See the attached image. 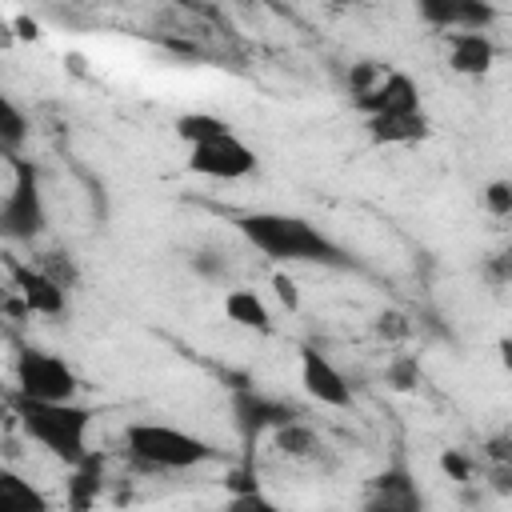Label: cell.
<instances>
[{
  "label": "cell",
  "mask_w": 512,
  "mask_h": 512,
  "mask_svg": "<svg viewBox=\"0 0 512 512\" xmlns=\"http://www.w3.org/2000/svg\"><path fill=\"white\" fill-rule=\"evenodd\" d=\"M236 232L272 264H324V268H348L352 256L320 232L312 220L292 212H244L236 220Z\"/></svg>",
  "instance_id": "1"
},
{
  "label": "cell",
  "mask_w": 512,
  "mask_h": 512,
  "mask_svg": "<svg viewBox=\"0 0 512 512\" xmlns=\"http://www.w3.org/2000/svg\"><path fill=\"white\" fill-rule=\"evenodd\" d=\"M16 420L32 444H40L52 460H60L68 468H76L92 456V448H88L92 412L76 400H36V396L16 392Z\"/></svg>",
  "instance_id": "2"
},
{
  "label": "cell",
  "mask_w": 512,
  "mask_h": 512,
  "mask_svg": "<svg viewBox=\"0 0 512 512\" xmlns=\"http://www.w3.org/2000/svg\"><path fill=\"white\" fill-rule=\"evenodd\" d=\"M124 448L136 464L144 468H160V472H188L200 468L204 460H212V444L176 428V424H160V420H136L124 428Z\"/></svg>",
  "instance_id": "3"
},
{
  "label": "cell",
  "mask_w": 512,
  "mask_h": 512,
  "mask_svg": "<svg viewBox=\"0 0 512 512\" xmlns=\"http://www.w3.org/2000/svg\"><path fill=\"white\" fill-rule=\"evenodd\" d=\"M12 168H16V180L12 188L4 192V204H0V228L8 240H32L44 232L48 224V212H44V192H40V172L32 160H20V156H8Z\"/></svg>",
  "instance_id": "4"
},
{
  "label": "cell",
  "mask_w": 512,
  "mask_h": 512,
  "mask_svg": "<svg viewBox=\"0 0 512 512\" xmlns=\"http://www.w3.org/2000/svg\"><path fill=\"white\" fill-rule=\"evenodd\" d=\"M256 152L228 128L212 140L188 144V172L204 176V180H244L256 172Z\"/></svg>",
  "instance_id": "5"
},
{
  "label": "cell",
  "mask_w": 512,
  "mask_h": 512,
  "mask_svg": "<svg viewBox=\"0 0 512 512\" xmlns=\"http://www.w3.org/2000/svg\"><path fill=\"white\" fill-rule=\"evenodd\" d=\"M76 372L68 360L44 352V348H24L16 360V392L36 396V400H76Z\"/></svg>",
  "instance_id": "6"
},
{
  "label": "cell",
  "mask_w": 512,
  "mask_h": 512,
  "mask_svg": "<svg viewBox=\"0 0 512 512\" xmlns=\"http://www.w3.org/2000/svg\"><path fill=\"white\" fill-rule=\"evenodd\" d=\"M300 384H304V392H308L316 404H324V408H348V404H352V384H348L344 372H340L320 348H312V344L300 348Z\"/></svg>",
  "instance_id": "7"
},
{
  "label": "cell",
  "mask_w": 512,
  "mask_h": 512,
  "mask_svg": "<svg viewBox=\"0 0 512 512\" xmlns=\"http://www.w3.org/2000/svg\"><path fill=\"white\" fill-rule=\"evenodd\" d=\"M420 20L440 28L444 36L448 32H468V28H488L496 20V8L492 0H412Z\"/></svg>",
  "instance_id": "8"
},
{
  "label": "cell",
  "mask_w": 512,
  "mask_h": 512,
  "mask_svg": "<svg viewBox=\"0 0 512 512\" xmlns=\"http://www.w3.org/2000/svg\"><path fill=\"white\" fill-rule=\"evenodd\" d=\"M360 112L364 116H392V112H416L420 108V88L404 72H384V80L368 92H360Z\"/></svg>",
  "instance_id": "9"
},
{
  "label": "cell",
  "mask_w": 512,
  "mask_h": 512,
  "mask_svg": "<svg viewBox=\"0 0 512 512\" xmlns=\"http://www.w3.org/2000/svg\"><path fill=\"white\" fill-rule=\"evenodd\" d=\"M496 64V44L488 32L468 28V32H448V68L460 76H484Z\"/></svg>",
  "instance_id": "10"
},
{
  "label": "cell",
  "mask_w": 512,
  "mask_h": 512,
  "mask_svg": "<svg viewBox=\"0 0 512 512\" xmlns=\"http://www.w3.org/2000/svg\"><path fill=\"white\" fill-rule=\"evenodd\" d=\"M16 288H20L24 304H28V312H36V316H64V308H68L64 280H56V276H48L40 268H20L16 272Z\"/></svg>",
  "instance_id": "11"
},
{
  "label": "cell",
  "mask_w": 512,
  "mask_h": 512,
  "mask_svg": "<svg viewBox=\"0 0 512 512\" xmlns=\"http://www.w3.org/2000/svg\"><path fill=\"white\" fill-rule=\"evenodd\" d=\"M432 132L424 108L416 112H392V116H368V136L376 144H416Z\"/></svg>",
  "instance_id": "12"
},
{
  "label": "cell",
  "mask_w": 512,
  "mask_h": 512,
  "mask_svg": "<svg viewBox=\"0 0 512 512\" xmlns=\"http://www.w3.org/2000/svg\"><path fill=\"white\" fill-rule=\"evenodd\" d=\"M224 316L236 328L248 332H272V308L264 304V296L256 288H228L224 292Z\"/></svg>",
  "instance_id": "13"
},
{
  "label": "cell",
  "mask_w": 512,
  "mask_h": 512,
  "mask_svg": "<svg viewBox=\"0 0 512 512\" xmlns=\"http://www.w3.org/2000/svg\"><path fill=\"white\" fill-rule=\"evenodd\" d=\"M236 420L248 436H260L264 428H280L292 420V408L268 400V396H256V392H240L236 396Z\"/></svg>",
  "instance_id": "14"
},
{
  "label": "cell",
  "mask_w": 512,
  "mask_h": 512,
  "mask_svg": "<svg viewBox=\"0 0 512 512\" xmlns=\"http://www.w3.org/2000/svg\"><path fill=\"white\" fill-rule=\"evenodd\" d=\"M0 508L4 512H44L48 500L12 468H0Z\"/></svg>",
  "instance_id": "15"
},
{
  "label": "cell",
  "mask_w": 512,
  "mask_h": 512,
  "mask_svg": "<svg viewBox=\"0 0 512 512\" xmlns=\"http://www.w3.org/2000/svg\"><path fill=\"white\" fill-rule=\"evenodd\" d=\"M372 508H420V492H416V484L408 480V472L396 468V472L376 476Z\"/></svg>",
  "instance_id": "16"
},
{
  "label": "cell",
  "mask_w": 512,
  "mask_h": 512,
  "mask_svg": "<svg viewBox=\"0 0 512 512\" xmlns=\"http://www.w3.org/2000/svg\"><path fill=\"white\" fill-rule=\"evenodd\" d=\"M232 124L224 120V116H216V112H184L180 120H176V136L184 140V144H200V140H212V136H220V132H228Z\"/></svg>",
  "instance_id": "17"
},
{
  "label": "cell",
  "mask_w": 512,
  "mask_h": 512,
  "mask_svg": "<svg viewBox=\"0 0 512 512\" xmlns=\"http://www.w3.org/2000/svg\"><path fill=\"white\" fill-rule=\"evenodd\" d=\"M24 136H28V116L16 108L12 96H4L0 100V140H4V152L16 156L20 144H24Z\"/></svg>",
  "instance_id": "18"
},
{
  "label": "cell",
  "mask_w": 512,
  "mask_h": 512,
  "mask_svg": "<svg viewBox=\"0 0 512 512\" xmlns=\"http://www.w3.org/2000/svg\"><path fill=\"white\" fill-rule=\"evenodd\" d=\"M276 440H280V448L292 452V456H308V452L316 448V436H312L304 424H296V420L280 424V428H276Z\"/></svg>",
  "instance_id": "19"
},
{
  "label": "cell",
  "mask_w": 512,
  "mask_h": 512,
  "mask_svg": "<svg viewBox=\"0 0 512 512\" xmlns=\"http://www.w3.org/2000/svg\"><path fill=\"white\" fill-rule=\"evenodd\" d=\"M484 208L492 216H512V180H492L484 188Z\"/></svg>",
  "instance_id": "20"
},
{
  "label": "cell",
  "mask_w": 512,
  "mask_h": 512,
  "mask_svg": "<svg viewBox=\"0 0 512 512\" xmlns=\"http://www.w3.org/2000/svg\"><path fill=\"white\" fill-rule=\"evenodd\" d=\"M488 456L500 460V464H512V428H504L500 436L488 440Z\"/></svg>",
  "instance_id": "21"
},
{
  "label": "cell",
  "mask_w": 512,
  "mask_h": 512,
  "mask_svg": "<svg viewBox=\"0 0 512 512\" xmlns=\"http://www.w3.org/2000/svg\"><path fill=\"white\" fill-rule=\"evenodd\" d=\"M272 284H276V296H280L288 308H296V284H292L284 272H276V276H272Z\"/></svg>",
  "instance_id": "22"
},
{
  "label": "cell",
  "mask_w": 512,
  "mask_h": 512,
  "mask_svg": "<svg viewBox=\"0 0 512 512\" xmlns=\"http://www.w3.org/2000/svg\"><path fill=\"white\" fill-rule=\"evenodd\" d=\"M500 360H504V368L512 372V340H508V336L500 340Z\"/></svg>",
  "instance_id": "23"
}]
</instances>
